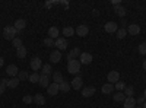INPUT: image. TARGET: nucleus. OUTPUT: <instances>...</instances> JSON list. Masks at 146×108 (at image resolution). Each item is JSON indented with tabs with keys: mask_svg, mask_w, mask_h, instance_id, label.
<instances>
[{
	"mask_svg": "<svg viewBox=\"0 0 146 108\" xmlns=\"http://www.w3.org/2000/svg\"><path fill=\"white\" fill-rule=\"evenodd\" d=\"M18 34H19V32L16 31V28H15L13 25L5 27V29H3V37H5L6 40H10V41H13V40L16 38Z\"/></svg>",
	"mask_w": 146,
	"mask_h": 108,
	"instance_id": "obj_1",
	"label": "nucleus"
},
{
	"mask_svg": "<svg viewBox=\"0 0 146 108\" xmlns=\"http://www.w3.org/2000/svg\"><path fill=\"white\" fill-rule=\"evenodd\" d=\"M80 62L79 60H70V62H67V72L70 75H78L80 72Z\"/></svg>",
	"mask_w": 146,
	"mask_h": 108,
	"instance_id": "obj_2",
	"label": "nucleus"
},
{
	"mask_svg": "<svg viewBox=\"0 0 146 108\" xmlns=\"http://www.w3.org/2000/svg\"><path fill=\"white\" fill-rule=\"evenodd\" d=\"M67 45H69L67 38H62V37H58V38L54 41V47H57V50H58V51H64V50L67 48Z\"/></svg>",
	"mask_w": 146,
	"mask_h": 108,
	"instance_id": "obj_3",
	"label": "nucleus"
},
{
	"mask_svg": "<svg viewBox=\"0 0 146 108\" xmlns=\"http://www.w3.org/2000/svg\"><path fill=\"white\" fill-rule=\"evenodd\" d=\"M29 66H31V69H32L34 72H36V73H38V70L42 69V62H41V58H40V57H34V58L31 60Z\"/></svg>",
	"mask_w": 146,
	"mask_h": 108,
	"instance_id": "obj_4",
	"label": "nucleus"
},
{
	"mask_svg": "<svg viewBox=\"0 0 146 108\" xmlns=\"http://www.w3.org/2000/svg\"><path fill=\"white\" fill-rule=\"evenodd\" d=\"M2 82L5 83V85L7 86V88H10V89H15V88H18L19 86V79L18 78H12V79H2Z\"/></svg>",
	"mask_w": 146,
	"mask_h": 108,
	"instance_id": "obj_5",
	"label": "nucleus"
},
{
	"mask_svg": "<svg viewBox=\"0 0 146 108\" xmlns=\"http://www.w3.org/2000/svg\"><path fill=\"white\" fill-rule=\"evenodd\" d=\"M107 80H108V83H111V85H113V83L115 85V83L120 80V73H118L117 70H111V72L107 75Z\"/></svg>",
	"mask_w": 146,
	"mask_h": 108,
	"instance_id": "obj_6",
	"label": "nucleus"
},
{
	"mask_svg": "<svg viewBox=\"0 0 146 108\" xmlns=\"http://www.w3.org/2000/svg\"><path fill=\"white\" fill-rule=\"evenodd\" d=\"M75 34L78 35V37H86V35L89 34V27L88 25H83V23H82V25H79L76 29H75Z\"/></svg>",
	"mask_w": 146,
	"mask_h": 108,
	"instance_id": "obj_7",
	"label": "nucleus"
},
{
	"mask_svg": "<svg viewBox=\"0 0 146 108\" xmlns=\"http://www.w3.org/2000/svg\"><path fill=\"white\" fill-rule=\"evenodd\" d=\"M70 85H72V88H73V89L80 91V89H82V86H83V80H82V78L78 75L76 78H73V80H70Z\"/></svg>",
	"mask_w": 146,
	"mask_h": 108,
	"instance_id": "obj_8",
	"label": "nucleus"
},
{
	"mask_svg": "<svg viewBox=\"0 0 146 108\" xmlns=\"http://www.w3.org/2000/svg\"><path fill=\"white\" fill-rule=\"evenodd\" d=\"M79 62H80V64H91L92 63V54L91 53H82L80 54V57H79Z\"/></svg>",
	"mask_w": 146,
	"mask_h": 108,
	"instance_id": "obj_9",
	"label": "nucleus"
},
{
	"mask_svg": "<svg viewBox=\"0 0 146 108\" xmlns=\"http://www.w3.org/2000/svg\"><path fill=\"white\" fill-rule=\"evenodd\" d=\"M6 73H7L9 76H12V78H18L19 69H18L16 64H9V66L6 67Z\"/></svg>",
	"mask_w": 146,
	"mask_h": 108,
	"instance_id": "obj_10",
	"label": "nucleus"
},
{
	"mask_svg": "<svg viewBox=\"0 0 146 108\" xmlns=\"http://www.w3.org/2000/svg\"><path fill=\"white\" fill-rule=\"evenodd\" d=\"M60 60H62V51H58V50H54L50 53V63H58Z\"/></svg>",
	"mask_w": 146,
	"mask_h": 108,
	"instance_id": "obj_11",
	"label": "nucleus"
},
{
	"mask_svg": "<svg viewBox=\"0 0 146 108\" xmlns=\"http://www.w3.org/2000/svg\"><path fill=\"white\" fill-rule=\"evenodd\" d=\"M104 29H105L108 34H114V32H117L118 25H117L115 22H107L105 25H104Z\"/></svg>",
	"mask_w": 146,
	"mask_h": 108,
	"instance_id": "obj_12",
	"label": "nucleus"
},
{
	"mask_svg": "<svg viewBox=\"0 0 146 108\" xmlns=\"http://www.w3.org/2000/svg\"><path fill=\"white\" fill-rule=\"evenodd\" d=\"M47 92L50 93V97H56V95L60 92V88H58V85L57 83H50V85H48V88H47Z\"/></svg>",
	"mask_w": 146,
	"mask_h": 108,
	"instance_id": "obj_13",
	"label": "nucleus"
},
{
	"mask_svg": "<svg viewBox=\"0 0 146 108\" xmlns=\"http://www.w3.org/2000/svg\"><path fill=\"white\" fill-rule=\"evenodd\" d=\"M127 34H130V35H139L140 34V27L137 25V23H130V25L127 27Z\"/></svg>",
	"mask_w": 146,
	"mask_h": 108,
	"instance_id": "obj_14",
	"label": "nucleus"
},
{
	"mask_svg": "<svg viewBox=\"0 0 146 108\" xmlns=\"http://www.w3.org/2000/svg\"><path fill=\"white\" fill-rule=\"evenodd\" d=\"M80 54H82V51L78 48V47H75L69 54H67V62H70V60H76V58H79L80 57Z\"/></svg>",
	"mask_w": 146,
	"mask_h": 108,
	"instance_id": "obj_15",
	"label": "nucleus"
},
{
	"mask_svg": "<svg viewBox=\"0 0 146 108\" xmlns=\"http://www.w3.org/2000/svg\"><path fill=\"white\" fill-rule=\"evenodd\" d=\"M13 27H15V28H16V31H18V32L21 34V32H22L23 29L27 28V21H25V19H16V21H15V25H13Z\"/></svg>",
	"mask_w": 146,
	"mask_h": 108,
	"instance_id": "obj_16",
	"label": "nucleus"
},
{
	"mask_svg": "<svg viewBox=\"0 0 146 108\" xmlns=\"http://www.w3.org/2000/svg\"><path fill=\"white\" fill-rule=\"evenodd\" d=\"M94 93H95V88L94 86H85V88H82V97L83 98H91Z\"/></svg>",
	"mask_w": 146,
	"mask_h": 108,
	"instance_id": "obj_17",
	"label": "nucleus"
},
{
	"mask_svg": "<svg viewBox=\"0 0 146 108\" xmlns=\"http://www.w3.org/2000/svg\"><path fill=\"white\" fill-rule=\"evenodd\" d=\"M58 35H60V31H58V28H57V27H51L50 29H48V37L53 38L54 41L58 38Z\"/></svg>",
	"mask_w": 146,
	"mask_h": 108,
	"instance_id": "obj_18",
	"label": "nucleus"
},
{
	"mask_svg": "<svg viewBox=\"0 0 146 108\" xmlns=\"http://www.w3.org/2000/svg\"><path fill=\"white\" fill-rule=\"evenodd\" d=\"M101 91H102L104 95H110V93H113V92H114V85H111V83H108V82H107L105 85H102Z\"/></svg>",
	"mask_w": 146,
	"mask_h": 108,
	"instance_id": "obj_19",
	"label": "nucleus"
},
{
	"mask_svg": "<svg viewBox=\"0 0 146 108\" xmlns=\"http://www.w3.org/2000/svg\"><path fill=\"white\" fill-rule=\"evenodd\" d=\"M40 86L41 88H48V85H50V76H45V75H41L40 76Z\"/></svg>",
	"mask_w": 146,
	"mask_h": 108,
	"instance_id": "obj_20",
	"label": "nucleus"
},
{
	"mask_svg": "<svg viewBox=\"0 0 146 108\" xmlns=\"http://www.w3.org/2000/svg\"><path fill=\"white\" fill-rule=\"evenodd\" d=\"M58 88H60V91H62V92H69L70 89H72V85H70V80H63L62 83H60V85H58Z\"/></svg>",
	"mask_w": 146,
	"mask_h": 108,
	"instance_id": "obj_21",
	"label": "nucleus"
},
{
	"mask_svg": "<svg viewBox=\"0 0 146 108\" xmlns=\"http://www.w3.org/2000/svg\"><path fill=\"white\" fill-rule=\"evenodd\" d=\"M123 107H124V108H135V107H136V99L133 98V97L126 98L124 102H123Z\"/></svg>",
	"mask_w": 146,
	"mask_h": 108,
	"instance_id": "obj_22",
	"label": "nucleus"
},
{
	"mask_svg": "<svg viewBox=\"0 0 146 108\" xmlns=\"http://www.w3.org/2000/svg\"><path fill=\"white\" fill-rule=\"evenodd\" d=\"M114 12H115V15L117 16H120V18H124L126 16V13H127V10H126V7L124 6H115L114 7Z\"/></svg>",
	"mask_w": 146,
	"mask_h": 108,
	"instance_id": "obj_23",
	"label": "nucleus"
},
{
	"mask_svg": "<svg viewBox=\"0 0 146 108\" xmlns=\"http://www.w3.org/2000/svg\"><path fill=\"white\" fill-rule=\"evenodd\" d=\"M64 79H63V75H62V72H53V82L54 83H57V85H60Z\"/></svg>",
	"mask_w": 146,
	"mask_h": 108,
	"instance_id": "obj_24",
	"label": "nucleus"
},
{
	"mask_svg": "<svg viewBox=\"0 0 146 108\" xmlns=\"http://www.w3.org/2000/svg\"><path fill=\"white\" fill-rule=\"evenodd\" d=\"M62 32H63V35L66 38H69V37H73V35H75V28L73 27H64Z\"/></svg>",
	"mask_w": 146,
	"mask_h": 108,
	"instance_id": "obj_25",
	"label": "nucleus"
},
{
	"mask_svg": "<svg viewBox=\"0 0 146 108\" xmlns=\"http://www.w3.org/2000/svg\"><path fill=\"white\" fill-rule=\"evenodd\" d=\"M41 75H45V76H50V75H53V69H51L50 63H48V64H42Z\"/></svg>",
	"mask_w": 146,
	"mask_h": 108,
	"instance_id": "obj_26",
	"label": "nucleus"
},
{
	"mask_svg": "<svg viewBox=\"0 0 146 108\" xmlns=\"http://www.w3.org/2000/svg\"><path fill=\"white\" fill-rule=\"evenodd\" d=\"M34 102H35L36 105H45V98H44V95L36 93L35 97H34Z\"/></svg>",
	"mask_w": 146,
	"mask_h": 108,
	"instance_id": "obj_27",
	"label": "nucleus"
},
{
	"mask_svg": "<svg viewBox=\"0 0 146 108\" xmlns=\"http://www.w3.org/2000/svg\"><path fill=\"white\" fill-rule=\"evenodd\" d=\"M27 53H28V50H27V47H19V48L16 50V56H18V58H25L27 57Z\"/></svg>",
	"mask_w": 146,
	"mask_h": 108,
	"instance_id": "obj_28",
	"label": "nucleus"
},
{
	"mask_svg": "<svg viewBox=\"0 0 146 108\" xmlns=\"http://www.w3.org/2000/svg\"><path fill=\"white\" fill-rule=\"evenodd\" d=\"M113 98H114V101H115V102H124L126 95H124V92H117V93H114V95H113Z\"/></svg>",
	"mask_w": 146,
	"mask_h": 108,
	"instance_id": "obj_29",
	"label": "nucleus"
},
{
	"mask_svg": "<svg viewBox=\"0 0 146 108\" xmlns=\"http://www.w3.org/2000/svg\"><path fill=\"white\" fill-rule=\"evenodd\" d=\"M115 34H117L115 37H117L118 40H123V38H126V35H127V29H126V28H118Z\"/></svg>",
	"mask_w": 146,
	"mask_h": 108,
	"instance_id": "obj_30",
	"label": "nucleus"
},
{
	"mask_svg": "<svg viewBox=\"0 0 146 108\" xmlns=\"http://www.w3.org/2000/svg\"><path fill=\"white\" fill-rule=\"evenodd\" d=\"M123 92H124V95H126V98H130V97H133V93H135V88H133L131 85H127Z\"/></svg>",
	"mask_w": 146,
	"mask_h": 108,
	"instance_id": "obj_31",
	"label": "nucleus"
},
{
	"mask_svg": "<svg viewBox=\"0 0 146 108\" xmlns=\"http://www.w3.org/2000/svg\"><path fill=\"white\" fill-rule=\"evenodd\" d=\"M126 83L124 82H121V80H118L117 83H115V85H114V89H117V92H123L124 89H126Z\"/></svg>",
	"mask_w": 146,
	"mask_h": 108,
	"instance_id": "obj_32",
	"label": "nucleus"
},
{
	"mask_svg": "<svg viewBox=\"0 0 146 108\" xmlns=\"http://www.w3.org/2000/svg\"><path fill=\"white\" fill-rule=\"evenodd\" d=\"M40 76H41L40 73L34 72L32 75H29V78H28V79H29V82H31V83H38V82H40Z\"/></svg>",
	"mask_w": 146,
	"mask_h": 108,
	"instance_id": "obj_33",
	"label": "nucleus"
},
{
	"mask_svg": "<svg viewBox=\"0 0 146 108\" xmlns=\"http://www.w3.org/2000/svg\"><path fill=\"white\" fill-rule=\"evenodd\" d=\"M29 78V75H28V72L27 70H19V73H18V79L22 82V80H27Z\"/></svg>",
	"mask_w": 146,
	"mask_h": 108,
	"instance_id": "obj_34",
	"label": "nucleus"
},
{
	"mask_svg": "<svg viewBox=\"0 0 146 108\" xmlns=\"http://www.w3.org/2000/svg\"><path fill=\"white\" fill-rule=\"evenodd\" d=\"M12 45H13V47H15V48L18 50V48H19V47H22V45H23V44H22V38H19V37H16V38H15L13 41H12Z\"/></svg>",
	"mask_w": 146,
	"mask_h": 108,
	"instance_id": "obj_35",
	"label": "nucleus"
},
{
	"mask_svg": "<svg viewBox=\"0 0 146 108\" xmlns=\"http://www.w3.org/2000/svg\"><path fill=\"white\" fill-rule=\"evenodd\" d=\"M22 101H23V104L29 105V104H32V102H34V97H31V95H25V97L22 98Z\"/></svg>",
	"mask_w": 146,
	"mask_h": 108,
	"instance_id": "obj_36",
	"label": "nucleus"
},
{
	"mask_svg": "<svg viewBox=\"0 0 146 108\" xmlns=\"http://www.w3.org/2000/svg\"><path fill=\"white\" fill-rule=\"evenodd\" d=\"M137 50H139V53H140L142 56H146V41H143V42L139 45Z\"/></svg>",
	"mask_w": 146,
	"mask_h": 108,
	"instance_id": "obj_37",
	"label": "nucleus"
},
{
	"mask_svg": "<svg viewBox=\"0 0 146 108\" xmlns=\"http://www.w3.org/2000/svg\"><path fill=\"white\" fill-rule=\"evenodd\" d=\"M44 45H45V47H48V48H50V47H54V40H53V38H50V37L45 38V40H44Z\"/></svg>",
	"mask_w": 146,
	"mask_h": 108,
	"instance_id": "obj_38",
	"label": "nucleus"
},
{
	"mask_svg": "<svg viewBox=\"0 0 146 108\" xmlns=\"http://www.w3.org/2000/svg\"><path fill=\"white\" fill-rule=\"evenodd\" d=\"M145 102H146V99H145V97H140V98H137V99H136V104H137L139 107H142V105H143Z\"/></svg>",
	"mask_w": 146,
	"mask_h": 108,
	"instance_id": "obj_39",
	"label": "nucleus"
},
{
	"mask_svg": "<svg viewBox=\"0 0 146 108\" xmlns=\"http://www.w3.org/2000/svg\"><path fill=\"white\" fill-rule=\"evenodd\" d=\"M6 88H7V86L5 85V83H3V82H0V95H3V93H5Z\"/></svg>",
	"mask_w": 146,
	"mask_h": 108,
	"instance_id": "obj_40",
	"label": "nucleus"
},
{
	"mask_svg": "<svg viewBox=\"0 0 146 108\" xmlns=\"http://www.w3.org/2000/svg\"><path fill=\"white\" fill-rule=\"evenodd\" d=\"M113 5H114V7H115V6H120L121 2H120V0H113Z\"/></svg>",
	"mask_w": 146,
	"mask_h": 108,
	"instance_id": "obj_41",
	"label": "nucleus"
},
{
	"mask_svg": "<svg viewBox=\"0 0 146 108\" xmlns=\"http://www.w3.org/2000/svg\"><path fill=\"white\" fill-rule=\"evenodd\" d=\"M92 13H94L95 16H98V15H100V10H98V9H94V10H92Z\"/></svg>",
	"mask_w": 146,
	"mask_h": 108,
	"instance_id": "obj_42",
	"label": "nucleus"
},
{
	"mask_svg": "<svg viewBox=\"0 0 146 108\" xmlns=\"http://www.w3.org/2000/svg\"><path fill=\"white\" fill-rule=\"evenodd\" d=\"M3 64H5V58L0 57V67H3Z\"/></svg>",
	"mask_w": 146,
	"mask_h": 108,
	"instance_id": "obj_43",
	"label": "nucleus"
},
{
	"mask_svg": "<svg viewBox=\"0 0 146 108\" xmlns=\"http://www.w3.org/2000/svg\"><path fill=\"white\" fill-rule=\"evenodd\" d=\"M143 69L146 70V60H145V62H143Z\"/></svg>",
	"mask_w": 146,
	"mask_h": 108,
	"instance_id": "obj_44",
	"label": "nucleus"
},
{
	"mask_svg": "<svg viewBox=\"0 0 146 108\" xmlns=\"http://www.w3.org/2000/svg\"><path fill=\"white\" fill-rule=\"evenodd\" d=\"M143 97H145V99H146V89H145V92H143Z\"/></svg>",
	"mask_w": 146,
	"mask_h": 108,
	"instance_id": "obj_45",
	"label": "nucleus"
},
{
	"mask_svg": "<svg viewBox=\"0 0 146 108\" xmlns=\"http://www.w3.org/2000/svg\"><path fill=\"white\" fill-rule=\"evenodd\" d=\"M142 108H146V102H145V104H143V105H142Z\"/></svg>",
	"mask_w": 146,
	"mask_h": 108,
	"instance_id": "obj_46",
	"label": "nucleus"
},
{
	"mask_svg": "<svg viewBox=\"0 0 146 108\" xmlns=\"http://www.w3.org/2000/svg\"><path fill=\"white\" fill-rule=\"evenodd\" d=\"M135 108H142V107H139V105H136V107H135Z\"/></svg>",
	"mask_w": 146,
	"mask_h": 108,
	"instance_id": "obj_47",
	"label": "nucleus"
}]
</instances>
